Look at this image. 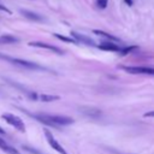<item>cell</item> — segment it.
Here are the masks:
<instances>
[{
    "mask_svg": "<svg viewBox=\"0 0 154 154\" xmlns=\"http://www.w3.org/2000/svg\"><path fill=\"white\" fill-rule=\"evenodd\" d=\"M144 117H154V111H149V112L144 113Z\"/></svg>",
    "mask_w": 154,
    "mask_h": 154,
    "instance_id": "ac0fdd59",
    "label": "cell"
},
{
    "mask_svg": "<svg viewBox=\"0 0 154 154\" xmlns=\"http://www.w3.org/2000/svg\"><path fill=\"white\" fill-rule=\"evenodd\" d=\"M37 99H40L41 101L43 102H51V101H55V100H59L60 97L58 95H48V94H42V95H38Z\"/></svg>",
    "mask_w": 154,
    "mask_h": 154,
    "instance_id": "7c38bea8",
    "label": "cell"
},
{
    "mask_svg": "<svg viewBox=\"0 0 154 154\" xmlns=\"http://www.w3.org/2000/svg\"><path fill=\"white\" fill-rule=\"evenodd\" d=\"M0 11H4V12H6V13H8V14H11V13H12V12H11V10H8L5 5H1V4H0Z\"/></svg>",
    "mask_w": 154,
    "mask_h": 154,
    "instance_id": "2e32d148",
    "label": "cell"
},
{
    "mask_svg": "<svg viewBox=\"0 0 154 154\" xmlns=\"http://www.w3.org/2000/svg\"><path fill=\"white\" fill-rule=\"evenodd\" d=\"M0 59H4V60H7L14 65H18L20 67H24V69H29V70H45V67L37 65L36 63H32V61H28V60H23V59H18V58H11V57H7V55H4V54H0Z\"/></svg>",
    "mask_w": 154,
    "mask_h": 154,
    "instance_id": "7a4b0ae2",
    "label": "cell"
},
{
    "mask_svg": "<svg viewBox=\"0 0 154 154\" xmlns=\"http://www.w3.org/2000/svg\"><path fill=\"white\" fill-rule=\"evenodd\" d=\"M94 34H97V35L103 36V37H106V38H109V40H112V41H120L118 37H116V36H113V35H111V34H108V32L101 31V30H94Z\"/></svg>",
    "mask_w": 154,
    "mask_h": 154,
    "instance_id": "4fadbf2b",
    "label": "cell"
},
{
    "mask_svg": "<svg viewBox=\"0 0 154 154\" xmlns=\"http://www.w3.org/2000/svg\"><path fill=\"white\" fill-rule=\"evenodd\" d=\"M35 119H37L41 123L48 124L49 126H59V125H69L72 124L75 120L71 117H65V116H55V114H45V113H38V114H32Z\"/></svg>",
    "mask_w": 154,
    "mask_h": 154,
    "instance_id": "6da1fadb",
    "label": "cell"
},
{
    "mask_svg": "<svg viewBox=\"0 0 154 154\" xmlns=\"http://www.w3.org/2000/svg\"><path fill=\"white\" fill-rule=\"evenodd\" d=\"M125 72L129 73H141V75H154V69L148 66H122Z\"/></svg>",
    "mask_w": 154,
    "mask_h": 154,
    "instance_id": "277c9868",
    "label": "cell"
},
{
    "mask_svg": "<svg viewBox=\"0 0 154 154\" xmlns=\"http://www.w3.org/2000/svg\"><path fill=\"white\" fill-rule=\"evenodd\" d=\"M18 41H19V38L16 36H12V35L0 36V45H12V43H17Z\"/></svg>",
    "mask_w": 154,
    "mask_h": 154,
    "instance_id": "8fae6325",
    "label": "cell"
},
{
    "mask_svg": "<svg viewBox=\"0 0 154 154\" xmlns=\"http://www.w3.org/2000/svg\"><path fill=\"white\" fill-rule=\"evenodd\" d=\"M96 4H97V6L100 8H105L107 6V4H108V0H96Z\"/></svg>",
    "mask_w": 154,
    "mask_h": 154,
    "instance_id": "9a60e30c",
    "label": "cell"
},
{
    "mask_svg": "<svg viewBox=\"0 0 154 154\" xmlns=\"http://www.w3.org/2000/svg\"><path fill=\"white\" fill-rule=\"evenodd\" d=\"M0 148L5 152V153H7V154H20L16 148H13L12 146H10L5 140H2V138H0Z\"/></svg>",
    "mask_w": 154,
    "mask_h": 154,
    "instance_id": "9c48e42d",
    "label": "cell"
},
{
    "mask_svg": "<svg viewBox=\"0 0 154 154\" xmlns=\"http://www.w3.org/2000/svg\"><path fill=\"white\" fill-rule=\"evenodd\" d=\"M54 36L57 37V38H59V40H61V41H65V42H69V43H77L73 38H71V37H66V36H63V35H59V34H54Z\"/></svg>",
    "mask_w": 154,
    "mask_h": 154,
    "instance_id": "5bb4252c",
    "label": "cell"
},
{
    "mask_svg": "<svg viewBox=\"0 0 154 154\" xmlns=\"http://www.w3.org/2000/svg\"><path fill=\"white\" fill-rule=\"evenodd\" d=\"M29 46L30 47H37V48H45V49H49L54 53H58V54H63V51L57 47V46H53V45H49V43H46V42H38V41H35V42H29Z\"/></svg>",
    "mask_w": 154,
    "mask_h": 154,
    "instance_id": "8992f818",
    "label": "cell"
},
{
    "mask_svg": "<svg viewBox=\"0 0 154 154\" xmlns=\"http://www.w3.org/2000/svg\"><path fill=\"white\" fill-rule=\"evenodd\" d=\"M45 135H46V138H47V142L49 143V146L54 149V150H57L58 153H60V154H67V152L63 148V146L53 137V135H52V132L49 131V130H45Z\"/></svg>",
    "mask_w": 154,
    "mask_h": 154,
    "instance_id": "5b68a950",
    "label": "cell"
},
{
    "mask_svg": "<svg viewBox=\"0 0 154 154\" xmlns=\"http://www.w3.org/2000/svg\"><path fill=\"white\" fill-rule=\"evenodd\" d=\"M132 49H135V47H129V48H125V49H123L122 52H123V54H128L130 51H132Z\"/></svg>",
    "mask_w": 154,
    "mask_h": 154,
    "instance_id": "e0dca14e",
    "label": "cell"
},
{
    "mask_svg": "<svg viewBox=\"0 0 154 154\" xmlns=\"http://www.w3.org/2000/svg\"><path fill=\"white\" fill-rule=\"evenodd\" d=\"M4 134H5V131H4V130H2V128L0 126V135H4Z\"/></svg>",
    "mask_w": 154,
    "mask_h": 154,
    "instance_id": "d6986e66",
    "label": "cell"
},
{
    "mask_svg": "<svg viewBox=\"0 0 154 154\" xmlns=\"http://www.w3.org/2000/svg\"><path fill=\"white\" fill-rule=\"evenodd\" d=\"M1 118L5 119V122H6L7 124L14 126V128H16L17 130H19L20 132H24V131H25L24 122H23L19 117H17V116H14V114H12V113H4V114L1 116Z\"/></svg>",
    "mask_w": 154,
    "mask_h": 154,
    "instance_id": "3957f363",
    "label": "cell"
},
{
    "mask_svg": "<svg viewBox=\"0 0 154 154\" xmlns=\"http://www.w3.org/2000/svg\"><path fill=\"white\" fill-rule=\"evenodd\" d=\"M99 47L103 51H113V52H120V47L116 43H112V42H101L99 45Z\"/></svg>",
    "mask_w": 154,
    "mask_h": 154,
    "instance_id": "30bf717a",
    "label": "cell"
},
{
    "mask_svg": "<svg viewBox=\"0 0 154 154\" xmlns=\"http://www.w3.org/2000/svg\"><path fill=\"white\" fill-rule=\"evenodd\" d=\"M20 13L25 18H28L30 20H34V22H42L43 20V17L42 16H40L38 13H35L32 11H29V10H20Z\"/></svg>",
    "mask_w": 154,
    "mask_h": 154,
    "instance_id": "ba28073f",
    "label": "cell"
},
{
    "mask_svg": "<svg viewBox=\"0 0 154 154\" xmlns=\"http://www.w3.org/2000/svg\"><path fill=\"white\" fill-rule=\"evenodd\" d=\"M71 36L73 37V40H75L77 43H78V42H81V43H84V45H88V46H95L94 41H93L90 37L84 36V35H82V34H79V32L71 31Z\"/></svg>",
    "mask_w": 154,
    "mask_h": 154,
    "instance_id": "52a82bcc",
    "label": "cell"
}]
</instances>
